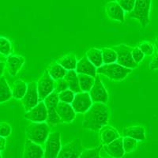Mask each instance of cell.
<instances>
[{"mask_svg":"<svg viewBox=\"0 0 158 158\" xmlns=\"http://www.w3.org/2000/svg\"><path fill=\"white\" fill-rule=\"evenodd\" d=\"M109 119V112L106 104L94 102L88 111L84 113L82 128L98 131L107 125Z\"/></svg>","mask_w":158,"mask_h":158,"instance_id":"obj_1","label":"cell"},{"mask_svg":"<svg viewBox=\"0 0 158 158\" xmlns=\"http://www.w3.org/2000/svg\"><path fill=\"white\" fill-rule=\"evenodd\" d=\"M132 70V69L127 68L118 63H112L103 64L100 67H97V73L105 76L111 81H120L126 78Z\"/></svg>","mask_w":158,"mask_h":158,"instance_id":"obj_2","label":"cell"},{"mask_svg":"<svg viewBox=\"0 0 158 158\" xmlns=\"http://www.w3.org/2000/svg\"><path fill=\"white\" fill-rule=\"evenodd\" d=\"M46 122H32L25 128L27 138L36 143L42 145L45 142L50 134V127Z\"/></svg>","mask_w":158,"mask_h":158,"instance_id":"obj_3","label":"cell"},{"mask_svg":"<svg viewBox=\"0 0 158 158\" xmlns=\"http://www.w3.org/2000/svg\"><path fill=\"white\" fill-rule=\"evenodd\" d=\"M151 3L152 0H135V6L128 13V17L138 20L142 27H146L149 23Z\"/></svg>","mask_w":158,"mask_h":158,"instance_id":"obj_4","label":"cell"},{"mask_svg":"<svg viewBox=\"0 0 158 158\" xmlns=\"http://www.w3.org/2000/svg\"><path fill=\"white\" fill-rule=\"evenodd\" d=\"M112 48L117 53V62L118 64L122 65L127 68H131L132 70L137 68L138 66V63L134 61L132 55H131V50L132 48L127 44H118Z\"/></svg>","mask_w":158,"mask_h":158,"instance_id":"obj_5","label":"cell"},{"mask_svg":"<svg viewBox=\"0 0 158 158\" xmlns=\"http://www.w3.org/2000/svg\"><path fill=\"white\" fill-rule=\"evenodd\" d=\"M44 158L58 157L59 151L62 148L61 135L59 132H52L48 136L44 142Z\"/></svg>","mask_w":158,"mask_h":158,"instance_id":"obj_6","label":"cell"},{"mask_svg":"<svg viewBox=\"0 0 158 158\" xmlns=\"http://www.w3.org/2000/svg\"><path fill=\"white\" fill-rule=\"evenodd\" d=\"M39 101L44 100V98L54 91L55 80L51 77L48 70H45L42 76L36 81Z\"/></svg>","mask_w":158,"mask_h":158,"instance_id":"obj_7","label":"cell"},{"mask_svg":"<svg viewBox=\"0 0 158 158\" xmlns=\"http://www.w3.org/2000/svg\"><path fill=\"white\" fill-rule=\"evenodd\" d=\"M90 97L93 102L103 103L107 104L108 101V94L106 88L104 85L102 80L99 76H96L95 81L92 86L91 89L89 92Z\"/></svg>","mask_w":158,"mask_h":158,"instance_id":"obj_8","label":"cell"},{"mask_svg":"<svg viewBox=\"0 0 158 158\" xmlns=\"http://www.w3.org/2000/svg\"><path fill=\"white\" fill-rule=\"evenodd\" d=\"M93 101L88 92H79L74 95V98L72 101V108H74L77 114H84L93 104Z\"/></svg>","mask_w":158,"mask_h":158,"instance_id":"obj_9","label":"cell"},{"mask_svg":"<svg viewBox=\"0 0 158 158\" xmlns=\"http://www.w3.org/2000/svg\"><path fill=\"white\" fill-rule=\"evenodd\" d=\"M82 142L81 139L76 138L71 141L65 146H62L59 151L58 157L59 158H69V157H79L83 151Z\"/></svg>","mask_w":158,"mask_h":158,"instance_id":"obj_10","label":"cell"},{"mask_svg":"<svg viewBox=\"0 0 158 158\" xmlns=\"http://www.w3.org/2000/svg\"><path fill=\"white\" fill-rule=\"evenodd\" d=\"M21 101L25 111L30 110L39 103V95H38L36 82L32 81L27 85L26 93Z\"/></svg>","mask_w":158,"mask_h":158,"instance_id":"obj_11","label":"cell"},{"mask_svg":"<svg viewBox=\"0 0 158 158\" xmlns=\"http://www.w3.org/2000/svg\"><path fill=\"white\" fill-rule=\"evenodd\" d=\"M25 118L31 122H46L48 118V109L44 101H39L36 106L26 111Z\"/></svg>","mask_w":158,"mask_h":158,"instance_id":"obj_12","label":"cell"},{"mask_svg":"<svg viewBox=\"0 0 158 158\" xmlns=\"http://www.w3.org/2000/svg\"><path fill=\"white\" fill-rule=\"evenodd\" d=\"M25 59L20 55H10L6 56V68L11 77H15L24 66Z\"/></svg>","mask_w":158,"mask_h":158,"instance_id":"obj_13","label":"cell"},{"mask_svg":"<svg viewBox=\"0 0 158 158\" xmlns=\"http://www.w3.org/2000/svg\"><path fill=\"white\" fill-rule=\"evenodd\" d=\"M56 111L61 118L62 123H70L73 122L75 119L77 114L72 108L71 104L63 101H59L56 107Z\"/></svg>","mask_w":158,"mask_h":158,"instance_id":"obj_14","label":"cell"},{"mask_svg":"<svg viewBox=\"0 0 158 158\" xmlns=\"http://www.w3.org/2000/svg\"><path fill=\"white\" fill-rule=\"evenodd\" d=\"M105 12L111 20L123 23L125 22V11L116 1H111L105 5Z\"/></svg>","mask_w":158,"mask_h":158,"instance_id":"obj_15","label":"cell"},{"mask_svg":"<svg viewBox=\"0 0 158 158\" xmlns=\"http://www.w3.org/2000/svg\"><path fill=\"white\" fill-rule=\"evenodd\" d=\"M44 150L41 145L32 142L27 138L25 142L23 157L25 158H41L44 157Z\"/></svg>","mask_w":158,"mask_h":158,"instance_id":"obj_16","label":"cell"},{"mask_svg":"<svg viewBox=\"0 0 158 158\" xmlns=\"http://www.w3.org/2000/svg\"><path fill=\"white\" fill-rule=\"evenodd\" d=\"M103 149H104L105 153L111 157L120 158L123 157L124 154L126 153L124 151L123 146L122 137L116 138L108 145H104Z\"/></svg>","mask_w":158,"mask_h":158,"instance_id":"obj_17","label":"cell"},{"mask_svg":"<svg viewBox=\"0 0 158 158\" xmlns=\"http://www.w3.org/2000/svg\"><path fill=\"white\" fill-rule=\"evenodd\" d=\"M75 71L77 74H87L94 77H96L97 74V67L89 60L86 56H84L77 61Z\"/></svg>","mask_w":158,"mask_h":158,"instance_id":"obj_18","label":"cell"},{"mask_svg":"<svg viewBox=\"0 0 158 158\" xmlns=\"http://www.w3.org/2000/svg\"><path fill=\"white\" fill-rule=\"evenodd\" d=\"M119 137V133L113 127L105 125L100 130V138L103 146L108 145Z\"/></svg>","mask_w":158,"mask_h":158,"instance_id":"obj_19","label":"cell"},{"mask_svg":"<svg viewBox=\"0 0 158 158\" xmlns=\"http://www.w3.org/2000/svg\"><path fill=\"white\" fill-rule=\"evenodd\" d=\"M123 137H130L138 142L146 140V130L142 126H131L123 129Z\"/></svg>","mask_w":158,"mask_h":158,"instance_id":"obj_20","label":"cell"},{"mask_svg":"<svg viewBox=\"0 0 158 158\" xmlns=\"http://www.w3.org/2000/svg\"><path fill=\"white\" fill-rule=\"evenodd\" d=\"M64 79L67 81L68 89H71L75 94L81 92V89H80V85H79L78 76H77V72L75 71V70H67Z\"/></svg>","mask_w":158,"mask_h":158,"instance_id":"obj_21","label":"cell"},{"mask_svg":"<svg viewBox=\"0 0 158 158\" xmlns=\"http://www.w3.org/2000/svg\"><path fill=\"white\" fill-rule=\"evenodd\" d=\"M85 56L97 68L104 64L101 49L97 48H92L87 51Z\"/></svg>","mask_w":158,"mask_h":158,"instance_id":"obj_22","label":"cell"},{"mask_svg":"<svg viewBox=\"0 0 158 158\" xmlns=\"http://www.w3.org/2000/svg\"><path fill=\"white\" fill-rule=\"evenodd\" d=\"M26 90H27V84L21 79L16 80L13 84L12 89H11L12 97L17 100H22L26 93Z\"/></svg>","mask_w":158,"mask_h":158,"instance_id":"obj_23","label":"cell"},{"mask_svg":"<svg viewBox=\"0 0 158 158\" xmlns=\"http://www.w3.org/2000/svg\"><path fill=\"white\" fill-rule=\"evenodd\" d=\"M58 63L67 70H75L77 63V57L74 53H69V54L62 56L59 59Z\"/></svg>","mask_w":158,"mask_h":158,"instance_id":"obj_24","label":"cell"},{"mask_svg":"<svg viewBox=\"0 0 158 158\" xmlns=\"http://www.w3.org/2000/svg\"><path fill=\"white\" fill-rule=\"evenodd\" d=\"M12 97L11 89L3 75L0 77V104L6 102Z\"/></svg>","mask_w":158,"mask_h":158,"instance_id":"obj_25","label":"cell"},{"mask_svg":"<svg viewBox=\"0 0 158 158\" xmlns=\"http://www.w3.org/2000/svg\"><path fill=\"white\" fill-rule=\"evenodd\" d=\"M47 70L48 71L49 74L51 75V77L54 79V80L64 78L65 75H66L67 71V70L65 68H63L58 62L57 63H52Z\"/></svg>","mask_w":158,"mask_h":158,"instance_id":"obj_26","label":"cell"},{"mask_svg":"<svg viewBox=\"0 0 158 158\" xmlns=\"http://www.w3.org/2000/svg\"><path fill=\"white\" fill-rule=\"evenodd\" d=\"M77 76H78L79 85H80L81 90L82 92H88L89 93L94 85L95 77L83 74H77Z\"/></svg>","mask_w":158,"mask_h":158,"instance_id":"obj_27","label":"cell"},{"mask_svg":"<svg viewBox=\"0 0 158 158\" xmlns=\"http://www.w3.org/2000/svg\"><path fill=\"white\" fill-rule=\"evenodd\" d=\"M102 52V57L104 64L116 63L117 62V53L113 48H103L101 49Z\"/></svg>","mask_w":158,"mask_h":158,"instance_id":"obj_28","label":"cell"},{"mask_svg":"<svg viewBox=\"0 0 158 158\" xmlns=\"http://www.w3.org/2000/svg\"><path fill=\"white\" fill-rule=\"evenodd\" d=\"M13 53V45L7 37L0 36V55L8 56Z\"/></svg>","mask_w":158,"mask_h":158,"instance_id":"obj_29","label":"cell"},{"mask_svg":"<svg viewBox=\"0 0 158 158\" xmlns=\"http://www.w3.org/2000/svg\"><path fill=\"white\" fill-rule=\"evenodd\" d=\"M59 101V95H58V93H56V91L52 92V94L47 96L44 98V102L48 110L56 109V107H57Z\"/></svg>","mask_w":158,"mask_h":158,"instance_id":"obj_30","label":"cell"},{"mask_svg":"<svg viewBox=\"0 0 158 158\" xmlns=\"http://www.w3.org/2000/svg\"><path fill=\"white\" fill-rule=\"evenodd\" d=\"M103 149L102 146H99L96 148L93 149H83L82 153H81L79 157L81 158H94V157H100L101 156V149Z\"/></svg>","mask_w":158,"mask_h":158,"instance_id":"obj_31","label":"cell"},{"mask_svg":"<svg viewBox=\"0 0 158 158\" xmlns=\"http://www.w3.org/2000/svg\"><path fill=\"white\" fill-rule=\"evenodd\" d=\"M123 146L125 153H129L133 152L138 146V141L130 137H123Z\"/></svg>","mask_w":158,"mask_h":158,"instance_id":"obj_32","label":"cell"},{"mask_svg":"<svg viewBox=\"0 0 158 158\" xmlns=\"http://www.w3.org/2000/svg\"><path fill=\"white\" fill-rule=\"evenodd\" d=\"M46 123L49 126H56L62 123L61 118L58 115L56 109L48 110V118Z\"/></svg>","mask_w":158,"mask_h":158,"instance_id":"obj_33","label":"cell"},{"mask_svg":"<svg viewBox=\"0 0 158 158\" xmlns=\"http://www.w3.org/2000/svg\"><path fill=\"white\" fill-rule=\"evenodd\" d=\"M58 95H59V101H63V102L67 103V104H71L74 98L75 93L70 89H67L60 92L59 94H58Z\"/></svg>","mask_w":158,"mask_h":158,"instance_id":"obj_34","label":"cell"},{"mask_svg":"<svg viewBox=\"0 0 158 158\" xmlns=\"http://www.w3.org/2000/svg\"><path fill=\"white\" fill-rule=\"evenodd\" d=\"M138 47L142 51L145 56H152L154 53V46L149 41L141 42L138 44Z\"/></svg>","mask_w":158,"mask_h":158,"instance_id":"obj_35","label":"cell"},{"mask_svg":"<svg viewBox=\"0 0 158 158\" xmlns=\"http://www.w3.org/2000/svg\"><path fill=\"white\" fill-rule=\"evenodd\" d=\"M116 2L125 12L129 13L135 6V0H116Z\"/></svg>","mask_w":158,"mask_h":158,"instance_id":"obj_36","label":"cell"},{"mask_svg":"<svg viewBox=\"0 0 158 158\" xmlns=\"http://www.w3.org/2000/svg\"><path fill=\"white\" fill-rule=\"evenodd\" d=\"M131 55H132V58H133L134 61L136 63H138V64H139L143 60L144 57H145V55L142 52V51L138 46L135 48H132Z\"/></svg>","mask_w":158,"mask_h":158,"instance_id":"obj_37","label":"cell"},{"mask_svg":"<svg viewBox=\"0 0 158 158\" xmlns=\"http://www.w3.org/2000/svg\"><path fill=\"white\" fill-rule=\"evenodd\" d=\"M12 133V128L8 123H0V136L7 138Z\"/></svg>","mask_w":158,"mask_h":158,"instance_id":"obj_38","label":"cell"},{"mask_svg":"<svg viewBox=\"0 0 158 158\" xmlns=\"http://www.w3.org/2000/svg\"><path fill=\"white\" fill-rule=\"evenodd\" d=\"M68 89V85H67V83L66 81L64 78H60L57 79V80H55V89L54 91H56V93L59 94L60 92L63 91V90Z\"/></svg>","mask_w":158,"mask_h":158,"instance_id":"obj_39","label":"cell"},{"mask_svg":"<svg viewBox=\"0 0 158 158\" xmlns=\"http://www.w3.org/2000/svg\"><path fill=\"white\" fill-rule=\"evenodd\" d=\"M149 68L152 70H158V52L153 56V59L149 63Z\"/></svg>","mask_w":158,"mask_h":158,"instance_id":"obj_40","label":"cell"},{"mask_svg":"<svg viewBox=\"0 0 158 158\" xmlns=\"http://www.w3.org/2000/svg\"><path fill=\"white\" fill-rule=\"evenodd\" d=\"M6 144V138L0 136V151L1 152L5 150Z\"/></svg>","mask_w":158,"mask_h":158,"instance_id":"obj_41","label":"cell"},{"mask_svg":"<svg viewBox=\"0 0 158 158\" xmlns=\"http://www.w3.org/2000/svg\"><path fill=\"white\" fill-rule=\"evenodd\" d=\"M6 67V63H4L3 62L0 61V77L3 75L4 70H5Z\"/></svg>","mask_w":158,"mask_h":158,"instance_id":"obj_42","label":"cell"},{"mask_svg":"<svg viewBox=\"0 0 158 158\" xmlns=\"http://www.w3.org/2000/svg\"><path fill=\"white\" fill-rule=\"evenodd\" d=\"M154 47H155V48L156 49V50H157V52H158V36H156V40H155V44H154Z\"/></svg>","mask_w":158,"mask_h":158,"instance_id":"obj_43","label":"cell"},{"mask_svg":"<svg viewBox=\"0 0 158 158\" xmlns=\"http://www.w3.org/2000/svg\"><path fill=\"white\" fill-rule=\"evenodd\" d=\"M2 157V153H1V151H0V158Z\"/></svg>","mask_w":158,"mask_h":158,"instance_id":"obj_44","label":"cell"}]
</instances>
